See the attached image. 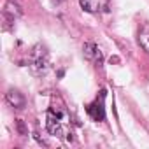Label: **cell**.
Wrapping results in <instances>:
<instances>
[{
  "mask_svg": "<svg viewBox=\"0 0 149 149\" xmlns=\"http://www.w3.org/2000/svg\"><path fill=\"white\" fill-rule=\"evenodd\" d=\"M46 128L51 135L54 137H63V135H72L68 133V112L61 104H53L47 109V118H46Z\"/></svg>",
  "mask_w": 149,
  "mask_h": 149,
  "instance_id": "cell-1",
  "label": "cell"
},
{
  "mask_svg": "<svg viewBox=\"0 0 149 149\" xmlns=\"http://www.w3.org/2000/svg\"><path fill=\"white\" fill-rule=\"evenodd\" d=\"M28 67L30 72L37 77H42L49 70V53L44 46H35L30 53V60H28Z\"/></svg>",
  "mask_w": 149,
  "mask_h": 149,
  "instance_id": "cell-2",
  "label": "cell"
},
{
  "mask_svg": "<svg viewBox=\"0 0 149 149\" xmlns=\"http://www.w3.org/2000/svg\"><path fill=\"white\" fill-rule=\"evenodd\" d=\"M83 54H84V58H86L88 61H91L95 67H102V63H104V54H102V51L98 49L97 44L86 42V44L83 46Z\"/></svg>",
  "mask_w": 149,
  "mask_h": 149,
  "instance_id": "cell-3",
  "label": "cell"
},
{
  "mask_svg": "<svg viewBox=\"0 0 149 149\" xmlns=\"http://www.w3.org/2000/svg\"><path fill=\"white\" fill-rule=\"evenodd\" d=\"M104 97H105V91H100V98H97L93 104L88 105V114H90V118L93 121H104V118H105Z\"/></svg>",
  "mask_w": 149,
  "mask_h": 149,
  "instance_id": "cell-4",
  "label": "cell"
},
{
  "mask_svg": "<svg viewBox=\"0 0 149 149\" xmlns=\"http://www.w3.org/2000/svg\"><path fill=\"white\" fill-rule=\"evenodd\" d=\"M6 100H7V104H9L13 109H16V111H23L25 105H26L25 95H23L19 90H14V88H11V90L6 93Z\"/></svg>",
  "mask_w": 149,
  "mask_h": 149,
  "instance_id": "cell-5",
  "label": "cell"
},
{
  "mask_svg": "<svg viewBox=\"0 0 149 149\" xmlns=\"http://www.w3.org/2000/svg\"><path fill=\"white\" fill-rule=\"evenodd\" d=\"M137 42L142 47V51H146L149 54V23H142L139 32H137Z\"/></svg>",
  "mask_w": 149,
  "mask_h": 149,
  "instance_id": "cell-6",
  "label": "cell"
},
{
  "mask_svg": "<svg viewBox=\"0 0 149 149\" xmlns=\"http://www.w3.org/2000/svg\"><path fill=\"white\" fill-rule=\"evenodd\" d=\"M19 14H21V11H19V7L13 2V0L6 4V9H4V18H6V21H7V23H14V21H16V18H18Z\"/></svg>",
  "mask_w": 149,
  "mask_h": 149,
  "instance_id": "cell-7",
  "label": "cell"
},
{
  "mask_svg": "<svg viewBox=\"0 0 149 149\" xmlns=\"http://www.w3.org/2000/svg\"><path fill=\"white\" fill-rule=\"evenodd\" d=\"M79 4L86 13L95 14V13L100 11V0H79Z\"/></svg>",
  "mask_w": 149,
  "mask_h": 149,
  "instance_id": "cell-8",
  "label": "cell"
},
{
  "mask_svg": "<svg viewBox=\"0 0 149 149\" xmlns=\"http://www.w3.org/2000/svg\"><path fill=\"white\" fill-rule=\"evenodd\" d=\"M16 126H18L19 135H26V128H25V123H23L21 119H18V121H16Z\"/></svg>",
  "mask_w": 149,
  "mask_h": 149,
  "instance_id": "cell-9",
  "label": "cell"
},
{
  "mask_svg": "<svg viewBox=\"0 0 149 149\" xmlns=\"http://www.w3.org/2000/svg\"><path fill=\"white\" fill-rule=\"evenodd\" d=\"M53 2H56V4H60V2H61V0H53Z\"/></svg>",
  "mask_w": 149,
  "mask_h": 149,
  "instance_id": "cell-10",
  "label": "cell"
}]
</instances>
